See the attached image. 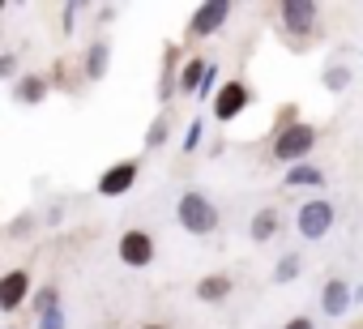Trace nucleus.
Instances as JSON below:
<instances>
[{
	"label": "nucleus",
	"instance_id": "dca6fc26",
	"mask_svg": "<svg viewBox=\"0 0 363 329\" xmlns=\"http://www.w3.org/2000/svg\"><path fill=\"white\" fill-rule=\"evenodd\" d=\"M206 73H210V60L206 56H189L184 69H179V94H201Z\"/></svg>",
	"mask_w": 363,
	"mask_h": 329
},
{
	"label": "nucleus",
	"instance_id": "7ed1b4c3",
	"mask_svg": "<svg viewBox=\"0 0 363 329\" xmlns=\"http://www.w3.org/2000/svg\"><path fill=\"white\" fill-rule=\"evenodd\" d=\"M333 201H325V197H312V201H299V210H295V231L303 235V240H325L329 231H333Z\"/></svg>",
	"mask_w": 363,
	"mask_h": 329
},
{
	"label": "nucleus",
	"instance_id": "bb28decb",
	"mask_svg": "<svg viewBox=\"0 0 363 329\" xmlns=\"http://www.w3.org/2000/svg\"><path fill=\"white\" fill-rule=\"evenodd\" d=\"M52 86H69V73H65V60H56V69H52Z\"/></svg>",
	"mask_w": 363,
	"mask_h": 329
},
{
	"label": "nucleus",
	"instance_id": "4be33fe9",
	"mask_svg": "<svg viewBox=\"0 0 363 329\" xmlns=\"http://www.w3.org/2000/svg\"><path fill=\"white\" fill-rule=\"evenodd\" d=\"M201 137H206V120L193 116V120H189V133H184V154H197V150H201Z\"/></svg>",
	"mask_w": 363,
	"mask_h": 329
},
{
	"label": "nucleus",
	"instance_id": "c756f323",
	"mask_svg": "<svg viewBox=\"0 0 363 329\" xmlns=\"http://www.w3.org/2000/svg\"><path fill=\"white\" fill-rule=\"evenodd\" d=\"M137 329H167V325H137Z\"/></svg>",
	"mask_w": 363,
	"mask_h": 329
},
{
	"label": "nucleus",
	"instance_id": "20e7f679",
	"mask_svg": "<svg viewBox=\"0 0 363 329\" xmlns=\"http://www.w3.org/2000/svg\"><path fill=\"white\" fill-rule=\"evenodd\" d=\"M248 107H252V90H248V82H240V77L223 82V90H218L214 103H210V111H214L218 124H235Z\"/></svg>",
	"mask_w": 363,
	"mask_h": 329
},
{
	"label": "nucleus",
	"instance_id": "5701e85b",
	"mask_svg": "<svg viewBox=\"0 0 363 329\" xmlns=\"http://www.w3.org/2000/svg\"><path fill=\"white\" fill-rule=\"evenodd\" d=\"M82 9H86L82 0H73V5H65V9H60V30H65V35H73V26H77V13H82Z\"/></svg>",
	"mask_w": 363,
	"mask_h": 329
},
{
	"label": "nucleus",
	"instance_id": "4468645a",
	"mask_svg": "<svg viewBox=\"0 0 363 329\" xmlns=\"http://www.w3.org/2000/svg\"><path fill=\"white\" fill-rule=\"evenodd\" d=\"M193 291H197V299H201V303H227V299H231V291H235V282H231V274H206Z\"/></svg>",
	"mask_w": 363,
	"mask_h": 329
},
{
	"label": "nucleus",
	"instance_id": "cd10ccee",
	"mask_svg": "<svg viewBox=\"0 0 363 329\" xmlns=\"http://www.w3.org/2000/svg\"><path fill=\"white\" fill-rule=\"evenodd\" d=\"M116 13H120V9H116V5H103V9H99V26H103V22H111V18H116Z\"/></svg>",
	"mask_w": 363,
	"mask_h": 329
},
{
	"label": "nucleus",
	"instance_id": "a878e982",
	"mask_svg": "<svg viewBox=\"0 0 363 329\" xmlns=\"http://www.w3.org/2000/svg\"><path fill=\"white\" fill-rule=\"evenodd\" d=\"M282 329H316V320H312V316H291Z\"/></svg>",
	"mask_w": 363,
	"mask_h": 329
},
{
	"label": "nucleus",
	"instance_id": "0eeeda50",
	"mask_svg": "<svg viewBox=\"0 0 363 329\" xmlns=\"http://www.w3.org/2000/svg\"><path fill=\"white\" fill-rule=\"evenodd\" d=\"M231 13H235L231 0H206V5H197L193 18H189V39H210V35H218V30L231 22Z\"/></svg>",
	"mask_w": 363,
	"mask_h": 329
},
{
	"label": "nucleus",
	"instance_id": "ddd939ff",
	"mask_svg": "<svg viewBox=\"0 0 363 329\" xmlns=\"http://www.w3.org/2000/svg\"><path fill=\"white\" fill-rule=\"evenodd\" d=\"M107 65H111V43H107V39H94V43L86 48V60H82L86 82H103V77H107Z\"/></svg>",
	"mask_w": 363,
	"mask_h": 329
},
{
	"label": "nucleus",
	"instance_id": "393cba45",
	"mask_svg": "<svg viewBox=\"0 0 363 329\" xmlns=\"http://www.w3.org/2000/svg\"><path fill=\"white\" fill-rule=\"evenodd\" d=\"M35 329H69V316H65V308H52L48 316H39V325Z\"/></svg>",
	"mask_w": 363,
	"mask_h": 329
},
{
	"label": "nucleus",
	"instance_id": "aec40b11",
	"mask_svg": "<svg viewBox=\"0 0 363 329\" xmlns=\"http://www.w3.org/2000/svg\"><path fill=\"white\" fill-rule=\"evenodd\" d=\"M30 303H35V316H48L52 308H60V286H56V282H48V286H39Z\"/></svg>",
	"mask_w": 363,
	"mask_h": 329
},
{
	"label": "nucleus",
	"instance_id": "f3484780",
	"mask_svg": "<svg viewBox=\"0 0 363 329\" xmlns=\"http://www.w3.org/2000/svg\"><path fill=\"white\" fill-rule=\"evenodd\" d=\"M282 184L286 189H325V172L312 167V162H299V167H286Z\"/></svg>",
	"mask_w": 363,
	"mask_h": 329
},
{
	"label": "nucleus",
	"instance_id": "6ab92c4d",
	"mask_svg": "<svg viewBox=\"0 0 363 329\" xmlns=\"http://www.w3.org/2000/svg\"><path fill=\"white\" fill-rule=\"evenodd\" d=\"M299 269H303L299 252H286V257L274 265V282H278V286H286V282H295V278H299Z\"/></svg>",
	"mask_w": 363,
	"mask_h": 329
},
{
	"label": "nucleus",
	"instance_id": "39448f33",
	"mask_svg": "<svg viewBox=\"0 0 363 329\" xmlns=\"http://www.w3.org/2000/svg\"><path fill=\"white\" fill-rule=\"evenodd\" d=\"M116 257H120L128 269H150V265H154V257H158L154 235H150L145 227H128V231L120 235V244H116Z\"/></svg>",
	"mask_w": 363,
	"mask_h": 329
},
{
	"label": "nucleus",
	"instance_id": "412c9836",
	"mask_svg": "<svg viewBox=\"0 0 363 329\" xmlns=\"http://www.w3.org/2000/svg\"><path fill=\"white\" fill-rule=\"evenodd\" d=\"M320 82H325V90H346L350 86V69L346 65H325V73H320Z\"/></svg>",
	"mask_w": 363,
	"mask_h": 329
},
{
	"label": "nucleus",
	"instance_id": "f8f14e48",
	"mask_svg": "<svg viewBox=\"0 0 363 329\" xmlns=\"http://www.w3.org/2000/svg\"><path fill=\"white\" fill-rule=\"evenodd\" d=\"M48 90H52V77H43V73H22V77L9 86V94H13L22 107H39V103L48 99Z\"/></svg>",
	"mask_w": 363,
	"mask_h": 329
},
{
	"label": "nucleus",
	"instance_id": "9d476101",
	"mask_svg": "<svg viewBox=\"0 0 363 329\" xmlns=\"http://www.w3.org/2000/svg\"><path fill=\"white\" fill-rule=\"evenodd\" d=\"M184 48L179 43H162V69H158V103L167 107L171 103V94L179 90V69H184Z\"/></svg>",
	"mask_w": 363,
	"mask_h": 329
},
{
	"label": "nucleus",
	"instance_id": "6e6552de",
	"mask_svg": "<svg viewBox=\"0 0 363 329\" xmlns=\"http://www.w3.org/2000/svg\"><path fill=\"white\" fill-rule=\"evenodd\" d=\"M316 18H320L316 0H282V5H278V22H282L286 35H312Z\"/></svg>",
	"mask_w": 363,
	"mask_h": 329
},
{
	"label": "nucleus",
	"instance_id": "9b49d317",
	"mask_svg": "<svg viewBox=\"0 0 363 329\" xmlns=\"http://www.w3.org/2000/svg\"><path fill=\"white\" fill-rule=\"evenodd\" d=\"M350 308H354V286L342 282V278H329L320 286V312L325 316H346Z\"/></svg>",
	"mask_w": 363,
	"mask_h": 329
},
{
	"label": "nucleus",
	"instance_id": "a211bd4d",
	"mask_svg": "<svg viewBox=\"0 0 363 329\" xmlns=\"http://www.w3.org/2000/svg\"><path fill=\"white\" fill-rule=\"evenodd\" d=\"M167 137H171V116H167V111H158V116L150 120V128H145V150H162V145H167Z\"/></svg>",
	"mask_w": 363,
	"mask_h": 329
},
{
	"label": "nucleus",
	"instance_id": "b1692460",
	"mask_svg": "<svg viewBox=\"0 0 363 329\" xmlns=\"http://www.w3.org/2000/svg\"><path fill=\"white\" fill-rule=\"evenodd\" d=\"M0 77H5L9 86L22 77V73H18V56H13V52H0Z\"/></svg>",
	"mask_w": 363,
	"mask_h": 329
},
{
	"label": "nucleus",
	"instance_id": "f03ea898",
	"mask_svg": "<svg viewBox=\"0 0 363 329\" xmlns=\"http://www.w3.org/2000/svg\"><path fill=\"white\" fill-rule=\"evenodd\" d=\"M312 145H316V128H312L308 120H295V124L274 128V150H269V154H274V162L299 167V162H308Z\"/></svg>",
	"mask_w": 363,
	"mask_h": 329
},
{
	"label": "nucleus",
	"instance_id": "c85d7f7f",
	"mask_svg": "<svg viewBox=\"0 0 363 329\" xmlns=\"http://www.w3.org/2000/svg\"><path fill=\"white\" fill-rule=\"evenodd\" d=\"M354 303H363V286H354Z\"/></svg>",
	"mask_w": 363,
	"mask_h": 329
},
{
	"label": "nucleus",
	"instance_id": "423d86ee",
	"mask_svg": "<svg viewBox=\"0 0 363 329\" xmlns=\"http://www.w3.org/2000/svg\"><path fill=\"white\" fill-rule=\"evenodd\" d=\"M137 176H141V162L137 158H116L111 167H103L99 176V197H128L137 189Z\"/></svg>",
	"mask_w": 363,
	"mask_h": 329
},
{
	"label": "nucleus",
	"instance_id": "f257e3e1",
	"mask_svg": "<svg viewBox=\"0 0 363 329\" xmlns=\"http://www.w3.org/2000/svg\"><path fill=\"white\" fill-rule=\"evenodd\" d=\"M175 223L184 227L189 235H214L218 231V206L201 189H189V193H179V201H175Z\"/></svg>",
	"mask_w": 363,
	"mask_h": 329
},
{
	"label": "nucleus",
	"instance_id": "1a4fd4ad",
	"mask_svg": "<svg viewBox=\"0 0 363 329\" xmlns=\"http://www.w3.org/2000/svg\"><path fill=\"white\" fill-rule=\"evenodd\" d=\"M30 299H35V282H30L26 269H9L5 278H0V312L5 316L22 312V303H30Z\"/></svg>",
	"mask_w": 363,
	"mask_h": 329
},
{
	"label": "nucleus",
	"instance_id": "2eb2a0df",
	"mask_svg": "<svg viewBox=\"0 0 363 329\" xmlns=\"http://www.w3.org/2000/svg\"><path fill=\"white\" fill-rule=\"evenodd\" d=\"M278 231H282V214H278L274 206H261V210L252 214V223H248V235H252L257 244H269Z\"/></svg>",
	"mask_w": 363,
	"mask_h": 329
}]
</instances>
